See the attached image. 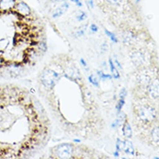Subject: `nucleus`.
Segmentation results:
<instances>
[{
	"mask_svg": "<svg viewBox=\"0 0 159 159\" xmlns=\"http://www.w3.org/2000/svg\"><path fill=\"white\" fill-rule=\"evenodd\" d=\"M134 113L137 121L140 125H150L157 119V111L155 107L149 103H140L134 108Z\"/></svg>",
	"mask_w": 159,
	"mask_h": 159,
	"instance_id": "1",
	"label": "nucleus"
},
{
	"mask_svg": "<svg viewBox=\"0 0 159 159\" xmlns=\"http://www.w3.org/2000/svg\"><path fill=\"white\" fill-rule=\"evenodd\" d=\"M61 73H59L57 70L52 69V68H44L43 72L40 77V81L42 85L47 89V90H52V88L55 86L58 80H60Z\"/></svg>",
	"mask_w": 159,
	"mask_h": 159,
	"instance_id": "2",
	"label": "nucleus"
},
{
	"mask_svg": "<svg viewBox=\"0 0 159 159\" xmlns=\"http://www.w3.org/2000/svg\"><path fill=\"white\" fill-rule=\"evenodd\" d=\"M74 146L71 143H64L52 149L53 157L57 158H71L73 157Z\"/></svg>",
	"mask_w": 159,
	"mask_h": 159,
	"instance_id": "3",
	"label": "nucleus"
},
{
	"mask_svg": "<svg viewBox=\"0 0 159 159\" xmlns=\"http://www.w3.org/2000/svg\"><path fill=\"white\" fill-rule=\"evenodd\" d=\"M14 11L18 15H20V16L24 17H28L31 15V10H30V6L26 4V3L23 2V1L17 2Z\"/></svg>",
	"mask_w": 159,
	"mask_h": 159,
	"instance_id": "4",
	"label": "nucleus"
},
{
	"mask_svg": "<svg viewBox=\"0 0 159 159\" xmlns=\"http://www.w3.org/2000/svg\"><path fill=\"white\" fill-rule=\"evenodd\" d=\"M147 91L151 98L154 100L158 99V80L155 79L153 82H150L147 84Z\"/></svg>",
	"mask_w": 159,
	"mask_h": 159,
	"instance_id": "5",
	"label": "nucleus"
},
{
	"mask_svg": "<svg viewBox=\"0 0 159 159\" xmlns=\"http://www.w3.org/2000/svg\"><path fill=\"white\" fill-rule=\"evenodd\" d=\"M17 4V0H0V11L10 12L14 11Z\"/></svg>",
	"mask_w": 159,
	"mask_h": 159,
	"instance_id": "6",
	"label": "nucleus"
},
{
	"mask_svg": "<svg viewBox=\"0 0 159 159\" xmlns=\"http://www.w3.org/2000/svg\"><path fill=\"white\" fill-rule=\"evenodd\" d=\"M70 5L69 4L67 3V2H65L64 4L61 5L59 8H57L55 11V12L52 14V17H54V18H56V17H61L63 14H65L66 11H67V10L69 9Z\"/></svg>",
	"mask_w": 159,
	"mask_h": 159,
	"instance_id": "7",
	"label": "nucleus"
},
{
	"mask_svg": "<svg viewBox=\"0 0 159 159\" xmlns=\"http://www.w3.org/2000/svg\"><path fill=\"white\" fill-rule=\"evenodd\" d=\"M123 135L125 136V138H130L132 137V129L130 127V125L129 124V122L127 120V116L125 117V125L123 126Z\"/></svg>",
	"mask_w": 159,
	"mask_h": 159,
	"instance_id": "8",
	"label": "nucleus"
},
{
	"mask_svg": "<svg viewBox=\"0 0 159 159\" xmlns=\"http://www.w3.org/2000/svg\"><path fill=\"white\" fill-rule=\"evenodd\" d=\"M124 151L129 155H135V149L130 141H125V147Z\"/></svg>",
	"mask_w": 159,
	"mask_h": 159,
	"instance_id": "9",
	"label": "nucleus"
},
{
	"mask_svg": "<svg viewBox=\"0 0 159 159\" xmlns=\"http://www.w3.org/2000/svg\"><path fill=\"white\" fill-rule=\"evenodd\" d=\"M109 64H110V68H111V73L113 74V77L115 78H120V75L119 73L117 72V70H116V67H115V65L113 64V62L112 60L110 58V60H109Z\"/></svg>",
	"mask_w": 159,
	"mask_h": 159,
	"instance_id": "10",
	"label": "nucleus"
},
{
	"mask_svg": "<svg viewBox=\"0 0 159 159\" xmlns=\"http://www.w3.org/2000/svg\"><path fill=\"white\" fill-rule=\"evenodd\" d=\"M125 147V141L121 140L120 138H117V139H116V151H118V152L124 151Z\"/></svg>",
	"mask_w": 159,
	"mask_h": 159,
	"instance_id": "11",
	"label": "nucleus"
},
{
	"mask_svg": "<svg viewBox=\"0 0 159 159\" xmlns=\"http://www.w3.org/2000/svg\"><path fill=\"white\" fill-rule=\"evenodd\" d=\"M88 80H89V82H90L92 85L96 86V87H99L98 80L96 78V77H94V75H90V76H89V77H88Z\"/></svg>",
	"mask_w": 159,
	"mask_h": 159,
	"instance_id": "12",
	"label": "nucleus"
},
{
	"mask_svg": "<svg viewBox=\"0 0 159 159\" xmlns=\"http://www.w3.org/2000/svg\"><path fill=\"white\" fill-rule=\"evenodd\" d=\"M125 98H120L119 99V101H118V103L116 104V111H117V113L119 114L122 111V109L124 107V105H125Z\"/></svg>",
	"mask_w": 159,
	"mask_h": 159,
	"instance_id": "13",
	"label": "nucleus"
},
{
	"mask_svg": "<svg viewBox=\"0 0 159 159\" xmlns=\"http://www.w3.org/2000/svg\"><path fill=\"white\" fill-rule=\"evenodd\" d=\"M104 32H105V34L107 35L108 37L111 39V40L112 42H115V43H117L118 42V40H117V39H116V37L115 36V34L114 33H112V32H111V31H109L108 30H104Z\"/></svg>",
	"mask_w": 159,
	"mask_h": 159,
	"instance_id": "14",
	"label": "nucleus"
},
{
	"mask_svg": "<svg viewBox=\"0 0 159 159\" xmlns=\"http://www.w3.org/2000/svg\"><path fill=\"white\" fill-rule=\"evenodd\" d=\"M98 75L100 78L102 80H105V79H111L112 76L111 74H104L103 71L101 70H98Z\"/></svg>",
	"mask_w": 159,
	"mask_h": 159,
	"instance_id": "15",
	"label": "nucleus"
},
{
	"mask_svg": "<svg viewBox=\"0 0 159 159\" xmlns=\"http://www.w3.org/2000/svg\"><path fill=\"white\" fill-rule=\"evenodd\" d=\"M86 18H87V14H86L84 11H80V14H79L78 17H77V19H78V21H80V22L85 20Z\"/></svg>",
	"mask_w": 159,
	"mask_h": 159,
	"instance_id": "16",
	"label": "nucleus"
},
{
	"mask_svg": "<svg viewBox=\"0 0 159 159\" xmlns=\"http://www.w3.org/2000/svg\"><path fill=\"white\" fill-rule=\"evenodd\" d=\"M106 1L112 5H120L123 2V0H106Z\"/></svg>",
	"mask_w": 159,
	"mask_h": 159,
	"instance_id": "17",
	"label": "nucleus"
},
{
	"mask_svg": "<svg viewBox=\"0 0 159 159\" xmlns=\"http://www.w3.org/2000/svg\"><path fill=\"white\" fill-rule=\"evenodd\" d=\"M127 96V90L125 88H123L122 90H121L120 95H119V97H120V98H125V97Z\"/></svg>",
	"mask_w": 159,
	"mask_h": 159,
	"instance_id": "18",
	"label": "nucleus"
},
{
	"mask_svg": "<svg viewBox=\"0 0 159 159\" xmlns=\"http://www.w3.org/2000/svg\"><path fill=\"white\" fill-rule=\"evenodd\" d=\"M90 30L92 31V32H97L98 30V27L94 25V24H92L91 25H90Z\"/></svg>",
	"mask_w": 159,
	"mask_h": 159,
	"instance_id": "19",
	"label": "nucleus"
},
{
	"mask_svg": "<svg viewBox=\"0 0 159 159\" xmlns=\"http://www.w3.org/2000/svg\"><path fill=\"white\" fill-rule=\"evenodd\" d=\"M70 1L75 3V4H77L78 6H79V7H82V6H83V4H82V2L80 0H70Z\"/></svg>",
	"mask_w": 159,
	"mask_h": 159,
	"instance_id": "20",
	"label": "nucleus"
},
{
	"mask_svg": "<svg viewBox=\"0 0 159 159\" xmlns=\"http://www.w3.org/2000/svg\"><path fill=\"white\" fill-rule=\"evenodd\" d=\"M87 1H88V4H89L90 8H94V0H87Z\"/></svg>",
	"mask_w": 159,
	"mask_h": 159,
	"instance_id": "21",
	"label": "nucleus"
},
{
	"mask_svg": "<svg viewBox=\"0 0 159 159\" xmlns=\"http://www.w3.org/2000/svg\"><path fill=\"white\" fill-rule=\"evenodd\" d=\"M80 63H81V65H83L84 67H86V66H87V63L84 61V58H81V59H80Z\"/></svg>",
	"mask_w": 159,
	"mask_h": 159,
	"instance_id": "22",
	"label": "nucleus"
},
{
	"mask_svg": "<svg viewBox=\"0 0 159 159\" xmlns=\"http://www.w3.org/2000/svg\"><path fill=\"white\" fill-rule=\"evenodd\" d=\"M115 64L117 65V67H118L119 69H122V65H120V63L118 62V60H117V59H115Z\"/></svg>",
	"mask_w": 159,
	"mask_h": 159,
	"instance_id": "23",
	"label": "nucleus"
},
{
	"mask_svg": "<svg viewBox=\"0 0 159 159\" xmlns=\"http://www.w3.org/2000/svg\"><path fill=\"white\" fill-rule=\"evenodd\" d=\"M3 64H4V60H3V59L0 57V68H1L2 66H4V65H3Z\"/></svg>",
	"mask_w": 159,
	"mask_h": 159,
	"instance_id": "24",
	"label": "nucleus"
},
{
	"mask_svg": "<svg viewBox=\"0 0 159 159\" xmlns=\"http://www.w3.org/2000/svg\"><path fill=\"white\" fill-rule=\"evenodd\" d=\"M114 156H115L116 157H119V152L117 151H115V153H114Z\"/></svg>",
	"mask_w": 159,
	"mask_h": 159,
	"instance_id": "25",
	"label": "nucleus"
},
{
	"mask_svg": "<svg viewBox=\"0 0 159 159\" xmlns=\"http://www.w3.org/2000/svg\"><path fill=\"white\" fill-rule=\"evenodd\" d=\"M102 47H103V52H105L106 51V43H103Z\"/></svg>",
	"mask_w": 159,
	"mask_h": 159,
	"instance_id": "26",
	"label": "nucleus"
},
{
	"mask_svg": "<svg viewBox=\"0 0 159 159\" xmlns=\"http://www.w3.org/2000/svg\"><path fill=\"white\" fill-rule=\"evenodd\" d=\"M73 142H76V143H80V139H74Z\"/></svg>",
	"mask_w": 159,
	"mask_h": 159,
	"instance_id": "27",
	"label": "nucleus"
},
{
	"mask_svg": "<svg viewBox=\"0 0 159 159\" xmlns=\"http://www.w3.org/2000/svg\"><path fill=\"white\" fill-rule=\"evenodd\" d=\"M140 1H141V0H136V2H137V3H139Z\"/></svg>",
	"mask_w": 159,
	"mask_h": 159,
	"instance_id": "28",
	"label": "nucleus"
},
{
	"mask_svg": "<svg viewBox=\"0 0 159 159\" xmlns=\"http://www.w3.org/2000/svg\"><path fill=\"white\" fill-rule=\"evenodd\" d=\"M66 1H67V0H66Z\"/></svg>",
	"mask_w": 159,
	"mask_h": 159,
	"instance_id": "29",
	"label": "nucleus"
}]
</instances>
